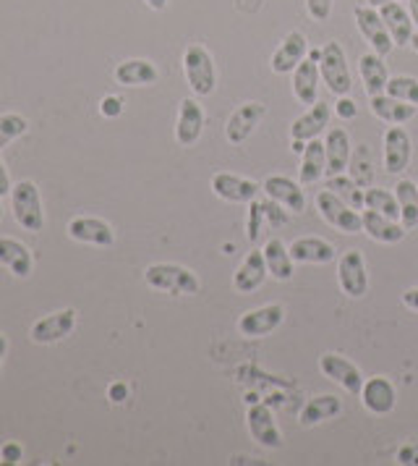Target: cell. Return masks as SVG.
Segmentation results:
<instances>
[{"instance_id":"1","label":"cell","mask_w":418,"mask_h":466,"mask_svg":"<svg viewBox=\"0 0 418 466\" xmlns=\"http://www.w3.org/2000/svg\"><path fill=\"white\" fill-rule=\"evenodd\" d=\"M144 278L152 289L170 291V294H178V297H194V294H199V289H202V286H199V278L194 276L188 268L170 265V262L149 265Z\"/></svg>"},{"instance_id":"2","label":"cell","mask_w":418,"mask_h":466,"mask_svg":"<svg viewBox=\"0 0 418 466\" xmlns=\"http://www.w3.org/2000/svg\"><path fill=\"white\" fill-rule=\"evenodd\" d=\"M319 74H322V82L327 85V89L337 95V97H345L351 95L353 89V79H351V68H348V58H345V50L340 43H327L322 47V61H319Z\"/></svg>"},{"instance_id":"3","label":"cell","mask_w":418,"mask_h":466,"mask_svg":"<svg viewBox=\"0 0 418 466\" xmlns=\"http://www.w3.org/2000/svg\"><path fill=\"white\" fill-rule=\"evenodd\" d=\"M184 71H186L188 86L194 89V95L207 97L217 86V68L209 56L207 47L202 45H188L184 53Z\"/></svg>"},{"instance_id":"4","label":"cell","mask_w":418,"mask_h":466,"mask_svg":"<svg viewBox=\"0 0 418 466\" xmlns=\"http://www.w3.org/2000/svg\"><path fill=\"white\" fill-rule=\"evenodd\" d=\"M11 205H14V218L24 231L37 233L45 226V215H42L40 189L35 181H19L11 189Z\"/></svg>"},{"instance_id":"5","label":"cell","mask_w":418,"mask_h":466,"mask_svg":"<svg viewBox=\"0 0 418 466\" xmlns=\"http://www.w3.org/2000/svg\"><path fill=\"white\" fill-rule=\"evenodd\" d=\"M316 210L324 218V223H330L334 231L340 233H361L363 231V220L361 212L353 210L351 205H345L337 194L330 189L316 194Z\"/></svg>"},{"instance_id":"6","label":"cell","mask_w":418,"mask_h":466,"mask_svg":"<svg viewBox=\"0 0 418 466\" xmlns=\"http://www.w3.org/2000/svg\"><path fill=\"white\" fill-rule=\"evenodd\" d=\"M337 283L343 289V294H348L351 299L366 297L369 291V273H366V259L358 249H351L340 257L337 265Z\"/></svg>"},{"instance_id":"7","label":"cell","mask_w":418,"mask_h":466,"mask_svg":"<svg viewBox=\"0 0 418 466\" xmlns=\"http://www.w3.org/2000/svg\"><path fill=\"white\" fill-rule=\"evenodd\" d=\"M355 24H358V29H361V35L366 37V43L374 47V53H379L382 58L384 56H390L393 53V37H390V32H387V26L382 22V16H379V11L372 8V5H355L353 11Z\"/></svg>"},{"instance_id":"8","label":"cell","mask_w":418,"mask_h":466,"mask_svg":"<svg viewBox=\"0 0 418 466\" xmlns=\"http://www.w3.org/2000/svg\"><path fill=\"white\" fill-rule=\"evenodd\" d=\"M285 319V309L283 304H264L259 309H249L246 315H241L238 319V330L241 336L246 339H262V336H270L274 333Z\"/></svg>"},{"instance_id":"9","label":"cell","mask_w":418,"mask_h":466,"mask_svg":"<svg viewBox=\"0 0 418 466\" xmlns=\"http://www.w3.org/2000/svg\"><path fill=\"white\" fill-rule=\"evenodd\" d=\"M411 155H413L411 134L400 127V124H393V127L384 131V170L390 176H400L403 170L408 168Z\"/></svg>"},{"instance_id":"10","label":"cell","mask_w":418,"mask_h":466,"mask_svg":"<svg viewBox=\"0 0 418 466\" xmlns=\"http://www.w3.org/2000/svg\"><path fill=\"white\" fill-rule=\"evenodd\" d=\"M319 370L324 372V378L337 382L351 396H361V388H363L366 378L361 375V370L351 360H345L340 354H324V357H319Z\"/></svg>"},{"instance_id":"11","label":"cell","mask_w":418,"mask_h":466,"mask_svg":"<svg viewBox=\"0 0 418 466\" xmlns=\"http://www.w3.org/2000/svg\"><path fill=\"white\" fill-rule=\"evenodd\" d=\"M267 113V106L264 103H244L241 107H235L230 113L228 124H225V137H228L230 145H241L246 142L251 134L256 131V127L262 124Z\"/></svg>"},{"instance_id":"12","label":"cell","mask_w":418,"mask_h":466,"mask_svg":"<svg viewBox=\"0 0 418 466\" xmlns=\"http://www.w3.org/2000/svg\"><path fill=\"white\" fill-rule=\"evenodd\" d=\"M212 191L225 199V202H235V205H251L262 187L256 181H249L244 176H233V173H214L212 176Z\"/></svg>"},{"instance_id":"13","label":"cell","mask_w":418,"mask_h":466,"mask_svg":"<svg viewBox=\"0 0 418 466\" xmlns=\"http://www.w3.org/2000/svg\"><path fill=\"white\" fill-rule=\"evenodd\" d=\"M270 276L267 270V259H264V249H251L249 255L244 257L241 268L235 270V278H233V286L238 294H254L256 289L264 286V280Z\"/></svg>"},{"instance_id":"14","label":"cell","mask_w":418,"mask_h":466,"mask_svg":"<svg viewBox=\"0 0 418 466\" xmlns=\"http://www.w3.org/2000/svg\"><path fill=\"white\" fill-rule=\"evenodd\" d=\"M361 403H363L366 411H372L376 417L390 414L397 403L395 385L387 380V378H382V375L369 378V380L363 382V388H361Z\"/></svg>"},{"instance_id":"15","label":"cell","mask_w":418,"mask_h":466,"mask_svg":"<svg viewBox=\"0 0 418 466\" xmlns=\"http://www.w3.org/2000/svg\"><path fill=\"white\" fill-rule=\"evenodd\" d=\"M76 328V312L74 309H61V312H53L47 318L37 319L32 325V340L35 343H58V340L68 339Z\"/></svg>"},{"instance_id":"16","label":"cell","mask_w":418,"mask_h":466,"mask_svg":"<svg viewBox=\"0 0 418 466\" xmlns=\"http://www.w3.org/2000/svg\"><path fill=\"white\" fill-rule=\"evenodd\" d=\"M306 56H309L306 35L304 32H291L283 43L277 45V50L272 53V71L274 74H293Z\"/></svg>"},{"instance_id":"17","label":"cell","mask_w":418,"mask_h":466,"mask_svg":"<svg viewBox=\"0 0 418 466\" xmlns=\"http://www.w3.org/2000/svg\"><path fill=\"white\" fill-rule=\"evenodd\" d=\"M204 131V110L202 106L194 100V97H186L181 107H178V121H175V142L181 147H191L199 142Z\"/></svg>"},{"instance_id":"18","label":"cell","mask_w":418,"mask_h":466,"mask_svg":"<svg viewBox=\"0 0 418 466\" xmlns=\"http://www.w3.org/2000/svg\"><path fill=\"white\" fill-rule=\"evenodd\" d=\"M246 424H249L251 438L259 445H264V448H280L283 445V435L277 430V422L272 417L270 406L254 403L249 409V414H246Z\"/></svg>"},{"instance_id":"19","label":"cell","mask_w":418,"mask_h":466,"mask_svg":"<svg viewBox=\"0 0 418 466\" xmlns=\"http://www.w3.org/2000/svg\"><path fill=\"white\" fill-rule=\"evenodd\" d=\"M68 236L74 241L95 244V247H113V241H115V231L110 223H104L100 218H84V215L68 223Z\"/></svg>"},{"instance_id":"20","label":"cell","mask_w":418,"mask_h":466,"mask_svg":"<svg viewBox=\"0 0 418 466\" xmlns=\"http://www.w3.org/2000/svg\"><path fill=\"white\" fill-rule=\"evenodd\" d=\"M379 16H382V22L387 26V32H390L395 47L411 45V40H413V26H416V24L411 19V11H405V8L400 5V0H397V3H384V5H379Z\"/></svg>"},{"instance_id":"21","label":"cell","mask_w":418,"mask_h":466,"mask_svg":"<svg viewBox=\"0 0 418 466\" xmlns=\"http://www.w3.org/2000/svg\"><path fill=\"white\" fill-rule=\"evenodd\" d=\"M330 118H333V107L322 100H316L304 116H298L293 121L291 137L293 139H301V142H309V139H316L324 128L330 127Z\"/></svg>"},{"instance_id":"22","label":"cell","mask_w":418,"mask_h":466,"mask_svg":"<svg viewBox=\"0 0 418 466\" xmlns=\"http://www.w3.org/2000/svg\"><path fill=\"white\" fill-rule=\"evenodd\" d=\"M262 189H264V194H267L270 199L280 202L285 210H291V212L306 210V197H304L301 184H295V181L288 178V176H270V178L262 184Z\"/></svg>"},{"instance_id":"23","label":"cell","mask_w":418,"mask_h":466,"mask_svg":"<svg viewBox=\"0 0 418 466\" xmlns=\"http://www.w3.org/2000/svg\"><path fill=\"white\" fill-rule=\"evenodd\" d=\"M324 152H327V168L324 176H340L343 170L348 168L351 163V137L343 127H334L327 131V139H324Z\"/></svg>"},{"instance_id":"24","label":"cell","mask_w":418,"mask_h":466,"mask_svg":"<svg viewBox=\"0 0 418 466\" xmlns=\"http://www.w3.org/2000/svg\"><path fill=\"white\" fill-rule=\"evenodd\" d=\"M361 220H363V231L369 238H374L379 244H397L405 238V226L400 220H393L387 215L376 210H363L361 212Z\"/></svg>"},{"instance_id":"25","label":"cell","mask_w":418,"mask_h":466,"mask_svg":"<svg viewBox=\"0 0 418 466\" xmlns=\"http://www.w3.org/2000/svg\"><path fill=\"white\" fill-rule=\"evenodd\" d=\"M358 71L363 79V89L369 97L376 95H387V85H390V74H387V64L379 53H363L358 58Z\"/></svg>"},{"instance_id":"26","label":"cell","mask_w":418,"mask_h":466,"mask_svg":"<svg viewBox=\"0 0 418 466\" xmlns=\"http://www.w3.org/2000/svg\"><path fill=\"white\" fill-rule=\"evenodd\" d=\"M288 249H291L293 259L301 262V265H327V262H333L334 257H337L333 244L324 241V238H316V236L295 238Z\"/></svg>"},{"instance_id":"27","label":"cell","mask_w":418,"mask_h":466,"mask_svg":"<svg viewBox=\"0 0 418 466\" xmlns=\"http://www.w3.org/2000/svg\"><path fill=\"white\" fill-rule=\"evenodd\" d=\"M293 95L301 106H314L319 95V64L314 58H304L293 71Z\"/></svg>"},{"instance_id":"28","label":"cell","mask_w":418,"mask_h":466,"mask_svg":"<svg viewBox=\"0 0 418 466\" xmlns=\"http://www.w3.org/2000/svg\"><path fill=\"white\" fill-rule=\"evenodd\" d=\"M327 168V152H324V142L309 139L306 147L301 152V168H298V178H301V187H312L316 184Z\"/></svg>"},{"instance_id":"29","label":"cell","mask_w":418,"mask_h":466,"mask_svg":"<svg viewBox=\"0 0 418 466\" xmlns=\"http://www.w3.org/2000/svg\"><path fill=\"white\" fill-rule=\"evenodd\" d=\"M115 82L124 86H149L160 79L157 74V66L149 64L144 58H134V61H124V64L115 66L113 71Z\"/></svg>"},{"instance_id":"30","label":"cell","mask_w":418,"mask_h":466,"mask_svg":"<svg viewBox=\"0 0 418 466\" xmlns=\"http://www.w3.org/2000/svg\"><path fill=\"white\" fill-rule=\"evenodd\" d=\"M343 411V401L337 399V396H314L306 401V406L301 409V414H298V422L304 424V427H314V424L319 422H327V420H333Z\"/></svg>"},{"instance_id":"31","label":"cell","mask_w":418,"mask_h":466,"mask_svg":"<svg viewBox=\"0 0 418 466\" xmlns=\"http://www.w3.org/2000/svg\"><path fill=\"white\" fill-rule=\"evenodd\" d=\"M0 265H5L14 276L26 278L35 268V259L24 244L14 238H0Z\"/></svg>"},{"instance_id":"32","label":"cell","mask_w":418,"mask_h":466,"mask_svg":"<svg viewBox=\"0 0 418 466\" xmlns=\"http://www.w3.org/2000/svg\"><path fill=\"white\" fill-rule=\"evenodd\" d=\"M372 113L387 124H405L416 116L418 106L403 103V100L390 97V95H376V97H372Z\"/></svg>"},{"instance_id":"33","label":"cell","mask_w":418,"mask_h":466,"mask_svg":"<svg viewBox=\"0 0 418 466\" xmlns=\"http://www.w3.org/2000/svg\"><path fill=\"white\" fill-rule=\"evenodd\" d=\"M264 259H267V270L274 280H291L295 273V259L291 257V249L280 241L270 238L264 247Z\"/></svg>"},{"instance_id":"34","label":"cell","mask_w":418,"mask_h":466,"mask_svg":"<svg viewBox=\"0 0 418 466\" xmlns=\"http://www.w3.org/2000/svg\"><path fill=\"white\" fill-rule=\"evenodd\" d=\"M395 197L400 202V223L405 226V231H413L418 226V184L411 178L397 181Z\"/></svg>"},{"instance_id":"35","label":"cell","mask_w":418,"mask_h":466,"mask_svg":"<svg viewBox=\"0 0 418 466\" xmlns=\"http://www.w3.org/2000/svg\"><path fill=\"white\" fill-rule=\"evenodd\" d=\"M348 170L361 189H369L374 184V152L369 145H361V147H355V152H351Z\"/></svg>"},{"instance_id":"36","label":"cell","mask_w":418,"mask_h":466,"mask_svg":"<svg viewBox=\"0 0 418 466\" xmlns=\"http://www.w3.org/2000/svg\"><path fill=\"white\" fill-rule=\"evenodd\" d=\"M324 189H330L333 194H337L345 205H351L353 210H366V199H363V189L355 184L351 176H330L327 178V187Z\"/></svg>"},{"instance_id":"37","label":"cell","mask_w":418,"mask_h":466,"mask_svg":"<svg viewBox=\"0 0 418 466\" xmlns=\"http://www.w3.org/2000/svg\"><path fill=\"white\" fill-rule=\"evenodd\" d=\"M363 199H366V210H376L387 215V218H393V220H400V202H397L395 191L369 187L363 191Z\"/></svg>"},{"instance_id":"38","label":"cell","mask_w":418,"mask_h":466,"mask_svg":"<svg viewBox=\"0 0 418 466\" xmlns=\"http://www.w3.org/2000/svg\"><path fill=\"white\" fill-rule=\"evenodd\" d=\"M387 95L403 100V103L418 106V79L416 76H390Z\"/></svg>"},{"instance_id":"39","label":"cell","mask_w":418,"mask_h":466,"mask_svg":"<svg viewBox=\"0 0 418 466\" xmlns=\"http://www.w3.org/2000/svg\"><path fill=\"white\" fill-rule=\"evenodd\" d=\"M26 128H29V124H26L24 116H16V113L0 116V149L8 147L21 134H26Z\"/></svg>"},{"instance_id":"40","label":"cell","mask_w":418,"mask_h":466,"mask_svg":"<svg viewBox=\"0 0 418 466\" xmlns=\"http://www.w3.org/2000/svg\"><path fill=\"white\" fill-rule=\"evenodd\" d=\"M262 226H264V205L262 202H251L249 208V241L256 244L262 238Z\"/></svg>"},{"instance_id":"41","label":"cell","mask_w":418,"mask_h":466,"mask_svg":"<svg viewBox=\"0 0 418 466\" xmlns=\"http://www.w3.org/2000/svg\"><path fill=\"white\" fill-rule=\"evenodd\" d=\"M262 205H264V220L270 223L272 228H280V226H285V223L291 220V218H288V212L280 210L283 205H280V202H274V199H270V197H267V202H262Z\"/></svg>"},{"instance_id":"42","label":"cell","mask_w":418,"mask_h":466,"mask_svg":"<svg viewBox=\"0 0 418 466\" xmlns=\"http://www.w3.org/2000/svg\"><path fill=\"white\" fill-rule=\"evenodd\" d=\"M334 0H306V11L314 22H327L333 16Z\"/></svg>"},{"instance_id":"43","label":"cell","mask_w":418,"mask_h":466,"mask_svg":"<svg viewBox=\"0 0 418 466\" xmlns=\"http://www.w3.org/2000/svg\"><path fill=\"white\" fill-rule=\"evenodd\" d=\"M334 113L340 116V118H345V121H351V118H355V113H358V107H355V103L345 95V97H340V103H337V107H334Z\"/></svg>"},{"instance_id":"44","label":"cell","mask_w":418,"mask_h":466,"mask_svg":"<svg viewBox=\"0 0 418 466\" xmlns=\"http://www.w3.org/2000/svg\"><path fill=\"white\" fill-rule=\"evenodd\" d=\"M3 464H19L21 461V445L19 443H5L0 451Z\"/></svg>"},{"instance_id":"45","label":"cell","mask_w":418,"mask_h":466,"mask_svg":"<svg viewBox=\"0 0 418 466\" xmlns=\"http://www.w3.org/2000/svg\"><path fill=\"white\" fill-rule=\"evenodd\" d=\"M397 461L400 464H418V443L408 445V448H400Z\"/></svg>"},{"instance_id":"46","label":"cell","mask_w":418,"mask_h":466,"mask_svg":"<svg viewBox=\"0 0 418 466\" xmlns=\"http://www.w3.org/2000/svg\"><path fill=\"white\" fill-rule=\"evenodd\" d=\"M124 103L118 97H104L103 100V116H121Z\"/></svg>"},{"instance_id":"47","label":"cell","mask_w":418,"mask_h":466,"mask_svg":"<svg viewBox=\"0 0 418 466\" xmlns=\"http://www.w3.org/2000/svg\"><path fill=\"white\" fill-rule=\"evenodd\" d=\"M11 176H8V170L3 166V160H0V197H5V194H11Z\"/></svg>"},{"instance_id":"48","label":"cell","mask_w":418,"mask_h":466,"mask_svg":"<svg viewBox=\"0 0 418 466\" xmlns=\"http://www.w3.org/2000/svg\"><path fill=\"white\" fill-rule=\"evenodd\" d=\"M403 304H405L408 309L418 312V286H416V289H411V291H405V294H403Z\"/></svg>"},{"instance_id":"49","label":"cell","mask_w":418,"mask_h":466,"mask_svg":"<svg viewBox=\"0 0 418 466\" xmlns=\"http://www.w3.org/2000/svg\"><path fill=\"white\" fill-rule=\"evenodd\" d=\"M125 393H128V390H125V385H113V388H110V396H113V401L115 403L124 401Z\"/></svg>"},{"instance_id":"50","label":"cell","mask_w":418,"mask_h":466,"mask_svg":"<svg viewBox=\"0 0 418 466\" xmlns=\"http://www.w3.org/2000/svg\"><path fill=\"white\" fill-rule=\"evenodd\" d=\"M144 3L152 11H165L167 8V0H144Z\"/></svg>"},{"instance_id":"51","label":"cell","mask_w":418,"mask_h":466,"mask_svg":"<svg viewBox=\"0 0 418 466\" xmlns=\"http://www.w3.org/2000/svg\"><path fill=\"white\" fill-rule=\"evenodd\" d=\"M411 5H408V11H411V19H413V24L418 26V0H408Z\"/></svg>"},{"instance_id":"52","label":"cell","mask_w":418,"mask_h":466,"mask_svg":"<svg viewBox=\"0 0 418 466\" xmlns=\"http://www.w3.org/2000/svg\"><path fill=\"white\" fill-rule=\"evenodd\" d=\"M5 351H8V340L0 333V367H3V360H5Z\"/></svg>"},{"instance_id":"53","label":"cell","mask_w":418,"mask_h":466,"mask_svg":"<svg viewBox=\"0 0 418 466\" xmlns=\"http://www.w3.org/2000/svg\"><path fill=\"white\" fill-rule=\"evenodd\" d=\"M304 147H306V142H301V139H293L291 142V149L298 155V152H304Z\"/></svg>"},{"instance_id":"54","label":"cell","mask_w":418,"mask_h":466,"mask_svg":"<svg viewBox=\"0 0 418 466\" xmlns=\"http://www.w3.org/2000/svg\"><path fill=\"white\" fill-rule=\"evenodd\" d=\"M384 3H397V0H366V5H372V8H379Z\"/></svg>"},{"instance_id":"55","label":"cell","mask_w":418,"mask_h":466,"mask_svg":"<svg viewBox=\"0 0 418 466\" xmlns=\"http://www.w3.org/2000/svg\"><path fill=\"white\" fill-rule=\"evenodd\" d=\"M411 47H413V50L418 53V35H413V40H411Z\"/></svg>"},{"instance_id":"56","label":"cell","mask_w":418,"mask_h":466,"mask_svg":"<svg viewBox=\"0 0 418 466\" xmlns=\"http://www.w3.org/2000/svg\"><path fill=\"white\" fill-rule=\"evenodd\" d=\"M3 199V197H0ZM0 220H3V202H0Z\"/></svg>"}]
</instances>
